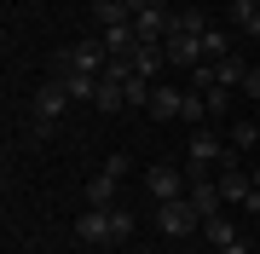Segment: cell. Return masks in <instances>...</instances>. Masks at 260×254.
Masks as SVG:
<instances>
[{"instance_id": "cell-28", "label": "cell", "mask_w": 260, "mask_h": 254, "mask_svg": "<svg viewBox=\"0 0 260 254\" xmlns=\"http://www.w3.org/2000/svg\"><path fill=\"white\" fill-rule=\"evenodd\" d=\"M87 254H110V248H87Z\"/></svg>"}, {"instance_id": "cell-19", "label": "cell", "mask_w": 260, "mask_h": 254, "mask_svg": "<svg viewBox=\"0 0 260 254\" xmlns=\"http://www.w3.org/2000/svg\"><path fill=\"white\" fill-rule=\"evenodd\" d=\"M225 52H232V35H225L220 23H208V29H203V58L214 64V58H225Z\"/></svg>"}, {"instance_id": "cell-20", "label": "cell", "mask_w": 260, "mask_h": 254, "mask_svg": "<svg viewBox=\"0 0 260 254\" xmlns=\"http://www.w3.org/2000/svg\"><path fill=\"white\" fill-rule=\"evenodd\" d=\"M179 122H191V127H203V122H208V98L197 93V87H185V110H179Z\"/></svg>"}, {"instance_id": "cell-16", "label": "cell", "mask_w": 260, "mask_h": 254, "mask_svg": "<svg viewBox=\"0 0 260 254\" xmlns=\"http://www.w3.org/2000/svg\"><path fill=\"white\" fill-rule=\"evenodd\" d=\"M243 76H249V64H243L237 52L214 58V87H243Z\"/></svg>"}, {"instance_id": "cell-6", "label": "cell", "mask_w": 260, "mask_h": 254, "mask_svg": "<svg viewBox=\"0 0 260 254\" xmlns=\"http://www.w3.org/2000/svg\"><path fill=\"white\" fill-rule=\"evenodd\" d=\"M145 191H150V202H174V197H185V191H191V173H185V168H168V162H156V168L145 173Z\"/></svg>"}, {"instance_id": "cell-26", "label": "cell", "mask_w": 260, "mask_h": 254, "mask_svg": "<svg viewBox=\"0 0 260 254\" xmlns=\"http://www.w3.org/2000/svg\"><path fill=\"white\" fill-rule=\"evenodd\" d=\"M214 254H249V243L237 237V243H225V248H214Z\"/></svg>"}, {"instance_id": "cell-21", "label": "cell", "mask_w": 260, "mask_h": 254, "mask_svg": "<svg viewBox=\"0 0 260 254\" xmlns=\"http://www.w3.org/2000/svg\"><path fill=\"white\" fill-rule=\"evenodd\" d=\"M150 87H156V81H139V76L121 81V93H127V110H145V104H150Z\"/></svg>"}, {"instance_id": "cell-4", "label": "cell", "mask_w": 260, "mask_h": 254, "mask_svg": "<svg viewBox=\"0 0 260 254\" xmlns=\"http://www.w3.org/2000/svg\"><path fill=\"white\" fill-rule=\"evenodd\" d=\"M104 64H110V47H104L99 35H87V41H75V47L58 52L52 69H87V76H104Z\"/></svg>"}, {"instance_id": "cell-23", "label": "cell", "mask_w": 260, "mask_h": 254, "mask_svg": "<svg viewBox=\"0 0 260 254\" xmlns=\"http://www.w3.org/2000/svg\"><path fill=\"white\" fill-rule=\"evenodd\" d=\"M203 98H208V122H220V116L232 110V87H208Z\"/></svg>"}, {"instance_id": "cell-24", "label": "cell", "mask_w": 260, "mask_h": 254, "mask_svg": "<svg viewBox=\"0 0 260 254\" xmlns=\"http://www.w3.org/2000/svg\"><path fill=\"white\" fill-rule=\"evenodd\" d=\"M243 214H249V220H254V231H260V185L249 191V197H243Z\"/></svg>"}, {"instance_id": "cell-10", "label": "cell", "mask_w": 260, "mask_h": 254, "mask_svg": "<svg viewBox=\"0 0 260 254\" xmlns=\"http://www.w3.org/2000/svg\"><path fill=\"white\" fill-rule=\"evenodd\" d=\"M150 122H179V110H185V87H174V81H156L150 87Z\"/></svg>"}, {"instance_id": "cell-12", "label": "cell", "mask_w": 260, "mask_h": 254, "mask_svg": "<svg viewBox=\"0 0 260 254\" xmlns=\"http://www.w3.org/2000/svg\"><path fill=\"white\" fill-rule=\"evenodd\" d=\"M52 76L64 81V93H70L75 104H93V98H99V81H104V76H87V69H52Z\"/></svg>"}, {"instance_id": "cell-2", "label": "cell", "mask_w": 260, "mask_h": 254, "mask_svg": "<svg viewBox=\"0 0 260 254\" xmlns=\"http://www.w3.org/2000/svg\"><path fill=\"white\" fill-rule=\"evenodd\" d=\"M70 104H75V98L64 93V81H58V76L41 81L35 98H29V133H35V139H52V127L70 116Z\"/></svg>"}, {"instance_id": "cell-15", "label": "cell", "mask_w": 260, "mask_h": 254, "mask_svg": "<svg viewBox=\"0 0 260 254\" xmlns=\"http://www.w3.org/2000/svg\"><path fill=\"white\" fill-rule=\"evenodd\" d=\"M93 18L99 29H133V6L127 0H93Z\"/></svg>"}, {"instance_id": "cell-29", "label": "cell", "mask_w": 260, "mask_h": 254, "mask_svg": "<svg viewBox=\"0 0 260 254\" xmlns=\"http://www.w3.org/2000/svg\"><path fill=\"white\" fill-rule=\"evenodd\" d=\"M139 254H150V248H139Z\"/></svg>"}, {"instance_id": "cell-11", "label": "cell", "mask_w": 260, "mask_h": 254, "mask_svg": "<svg viewBox=\"0 0 260 254\" xmlns=\"http://www.w3.org/2000/svg\"><path fill=\"white\" fill-rule=\"evenodd\" d=\"M127 64H133V76H139V81H162L168 52H162V41H139V47L127 52Z\"/></svg>"}, {"instance_id": "cell-7", "label": "cell", "mask_w": 260, "mask_h": 254, "mask_svg": "<svg viewBox=\"0 0 260 254\" xmlns=\"http://www.w3.org/2000/svg\"><path fill=\"white\" fill-rule=\"evenodd\" d=\"M162 52H168L174 69H197V64H203V35H191V29H168Z\"/></svg>"}, {"instance_id": "cell-17", "label": "cell", "mask_w": 260, "mask_h": 254, "mask_svg": "<svg viewBox=\"0 0 260 254\" xmlns=\"http://www.w3.org/2000/svg\"><path fill=\"white\" fill-rule=\"evenodd\" d=\"M93 104H99L104 116H116V110H127V93H121V81H116V76H104V81H99V98H93Z\"/></svg>"}, {"instance_id": "cell-3", "label": "cell", "mask_w": 260, "mask_h": 254, "mask_svg": "<svg viewBox=\"0 0 260 254\" xmlns=\"http://www.w3.org/2000/svg\"><path fill=\"white\" fill-rule=\"evenodd\" d=\"M225 162H237L232 139L214 133V127H197V133H191V151H185V173H220Z\"/></svg>"}, {"instance_id": "cell-5", "label": "cell", "mask_w": 260, "mask_h": 254, "mask_svg": "<svg viewBox=\"0 0 260 254\" xmlns=\"http://www.w3.org/2000/svg\"><path fill=\"white\" fill-rule=\"evenodd\" d=\"M203 226V214L191 208V197H174V202H156V231L162 237H191Z\"/></svg>"}, {"instance_id": "cell-22", "label": "cell", "mask_w": 260, "mask_h": 254, "mask_svg": "<svg viewBox=\"0 0 260 254\" xmlns=\"http://www.w3.org/2000/svg\"><path fill=\"white\" fill-rule=\"evenodd\" d=\"M225 139H232V151L243 156V151H254V144H260V133H254V122H237V127H225Z\"/></svg>"}, {"instance_id": "cell-14", "label": "cell", "mask_w": 260, "mask_h": 254, "mask_svg": "<svg viewBox=\"0 0 260 254\" xmlns=\"http://www.w3.org/2000/svg\"><path fill=\"white\" fill-rule=\"evenodd\" d=\"M116 168H99L93 179H87V208H116Z\"/></svg>"}, {"instance_id": "cell-27", "label": "cell", "mask_w": 260, "mask_h": 254, "mask_svg": "<svg viewBox=\"0 0 260 254\" xmlns=\"http://www.w3.org/2000/svg\"><path fill=\"white\" fill-rule=\"evenodd\" d=\"M249 179H254V185H260V162H254V168H249Z\"/></svg>"}, {"instance_id": "cell-18", "label": "cell", "mask_w": 260, "mask_h": 254, "mask_svg": "<svg viewBox=\"0 0 260 254\" xmlns=\"http://www.w3.org/2000/svg\"><path fill=\"white\" fill-rule=\"evenodd\" d=\"M203 237H208V248H225V243H237V226L225 214H214V220H203Z\"/></svg>"}, {"instance_id": "cell-8", "label": "cell", "mask_w": 260, "mask_h": 254, "mask_svg": "<svg viewBox=\"0 0 260 254\" xmlns=\"http://www.w3.org/2000/svg\"><path fill=\"white\" fill-rule=\"evenodd\" d=\"M185 197H191V208H197L203 220L225 214V191H220V179H214V173H191V191H185Z\"/></svg>"}, {"instance_id": "cell-9", "label": "cell", "mask_w": 260, "mask_h": 254, "mask_svg": "<svg viewBox=\"0 0 260 254\" xmlns=\"http://www.w3.org/2000/svg\"><path fill=\"white\" fill-rule=\"evenodd\" d=\"M168 29H174V12H168L162 0H150V6L133 12V35L139 41H168Z\"/></svg>"}, {"instance_id": "cell-1", "label": "cell", "mask_w": 260, "mask_h": 254, "mask_svg": "<svg viewBox=\"0 0 260 254\" xmlns=\"http://www.w3.org/2000/svg\"><path fill=\"white\" fill-rule=\"evenodd\" d=\"M75 237H81L87 248H116L133 237V214L127 208H87L81 220H75Z\"/></svg>"}, {"instance_id": "cell-25", "label": "cell", "mask_w": 260, "mask_h": 254, "mask_svg": "<svg viewBox=\"0 0 260 254\" xmlns=\"http://www.w3.org/2000/svg\"><path fill=\"white\" fill-rule=\"evenodd\" d=\"M243 93H249V98H260V64H249V76H243Z\"/></svg>"}, {"instance_id": "cell-13", "label": "cell", "mask_w": 260, "mask_h": 254, "mask_svg": "<svg viewBox=\"0 0 260 254\" xmlns=\"http://www.w3.org/2000/svg\"><path fill=\"white\" fill-rule=\"evenodd\" d=\"M214 179H220L225 202H243V197H249V191H254V179H249V168H243V162H225V168L214 173Z\"/></svg>"}]
</instances>
